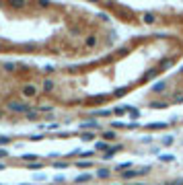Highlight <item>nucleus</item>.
Here are the masks:
<instances>
[{"mask_svg": "<svg viewBox=\"0 0 183 185\" xmlns=\"http://www.w3.org/2000/svg\"><path fill=\"white\" fill-rule=\"evenodd\" d=\"M8 142H10L8 136H0V146H2V144H8Z\"/></svg>", "mask_w": 183, "mask_h": 185, "instance_id": "nucleus-16", "label": "nucleus"}, {"mask_svg": "<svg viewBox=\"0 0 183 185\" xmlns=\"http://www.w3.org/2000/svg\"><path fill=\"white\" fill-rule=\"evenodd\" d=\"M12 6H17V8H21V6H23V0H14V2H12Z\"/></svg>", "mask_w": 183, "mask_h": 185, "instance_id": "nucleus-19", "label": "nucleus"}, {"mask_svg": "<svg viewBox=\"0 0 183 185\" xmlns=\"http://www.w3.org/2000/svg\"><path fill=\"white\" fill-rule=\"evenodd\" d=\"M43 91H46V92L54 91V80H49V78H47V80H43Z\"/></svg>", "mask_w": 183, "mask_h": 185, "instance_id": "nucleus-7", "label": "nucleus"}, {"mask_svg": "<svg viewBox=\"0 0 183 185\" xmlns=\"http://www.w3.org/2000/svg\"><path fill=\"white\" fill-rule=\"evenodd\" d=\"M136 185H146V183H136Z\"/></svg>", "mask_w": 183, "mask_h": 185, "instance_id": "nucleus-26", "label": "nucleus"}, {"mask_svg": "<svg viewBox=\"0 0 183 185\" xmlns=\"http://www.w3.org/2000/svg\"><path fill=\"white\" fill-rule=\"evenodd\" d=\"M171 142H173V138H171V136H167V138H163V144H171Z\"/></svg>", "mask_w": 183, "mask_h": 185, "instance_id": "nucleus-22", "label": "nucleus"}, {"mask_svg": "<svg viewBox=\"0 0 183 185\" xmlns=\"http://www.w3.org/2000/svg\"><path fill=\"white\" fill-rule=\"evenodd\" d=\"M144 21L146 23H154V14H144Z\"/></svg>", "mask_w": 183, "mask_h": 185, "instance_id": "nucleus-13", "label": "nucleus"}, {"mask_svg": "<svg viewBox=\"0 0 183 185\" xmlns=\"http://www.w3.org/2000/svg\"><path fill=\"white\" fill-rule=\"evenodd\" d=\"M54 167H56V169H64V167H68V165H66V163H56Z\"/></svg>", "mask_w": 183, "mask_h": 185, "instance_id": "nucleus-21", "label": "nucleus"}, {"mask_svg": "<svg viewBox=\"0 0 183 185\" xmlns=\"http://www.w3.org/2000/svg\"><path fill=\"white\" fill-rule=\"evenodd\" d=\"M148 128H150V130H161V128H167V124H165V121H158V124H150Z\"/></svg>", "mask_w": 183, "mask_h": 185, "instance_id": "nucleus-9", "label": "nucleus"}, {"mask_svg": "<svg viewBox=\"0 0 183 185\" xmlns=\"http://www.w3.org/2000/svg\"><path fill=\"white\" fill-rule=\"evenodd\" d=\"M2 169H4V165H2V163H0V171H2Z\"/></svg>", "mask_w": 183, "mask_h": 185, "instance_id": "nucleus-25", "label": "nucleus"}, {"mask_svg": "<svg viewBox=\"0 0 183 185\" xmlns=\"http://www.w3.org/2000/svg\"><path fill=\"white\" fill-rule=\"evenodd\" d=\"M6 154H8V152H6V150H0V158H4V156H6Z\"/></svg>", "mask_w": 183, "mask_h": 185, "instance_id": "nucleus-24", "label": "nucleus"}, {"mask_svg": "<svg viewBox=\"0 0 183 185\" xmlns=\"http://www.w3.org/2000/svg\"><path fill=\"white\" fill-rule=\"evenodd\" d=\"M41 167H43L41 163H31V165H29V169H31V171H39Z\"/></svg>", "mask_w": 183, "mask_h": 185, "instance_id": "nucleus-10", "label": "nucleus"}, {"mask_svg": "<svg viewBox=\"0 0 183 185\" xmlns=\"http://www.w3.org/2000/svg\"><path fill=\"white\" fill-rule=\"evenodd\" d=\"M167 185H183V181H179V179H177V181H171V183H167Z\"/></svg>", "mask_w": 183, "mask_h": 185, "instance_id": "nucleus-23", "label": "nucleus"}, {"mask_svg": "<svg viewBox=\"0 0 183 185\" xmlns=\"http://www.w3.org/2000/svg\"><path fill=\"white\" fill-rule=\"evenodd\" d=\"M23 95H25V97H35V95H37V89H35L33 85H27V87L23 89Z\"/></svg>", "mask_w": 183, "mask_h": 185, "instance_id": "nucleus-2", "label": "nucleus"}, {"mask_svg": "<svg viewBox=\"0 0 183 185\" xmlns=\"http://www.w3.org/2000/svg\"><path fill=\"white\" fill-rule=\"evenodd\" d=\"M76 167H80V169H87V167H91V163H82V160H80V163H76Z\"/></svg>", "mask_w": 183, "mask_h": 185, "instance_id": "nucleus-18", "label": "nucleus"}, {"mask_svg": "<svg viewBox=\"0 0 183 185\" xmlns=\"http://www.w3.org/2000/svg\"><path fill=\"white\" fill-rule=\"evenodd\" d=\"M130 167H132V163H122V165H117V167H115V171L124 173V171H130Z\"/></svg>", "mask_w": 183, "mask_h": 185, "instance_id": "nucleus-5", "label": "nucleus"}, {"mask_svg": "<svg viewBox=\"0 0 183 185\" xmlns=\"http://www.w3.org/2000/svg\"><path fill=\"white\" fill-rule=\"evenodd\" d=\"M8 109L10 111H17V113H29V105L27 103H8Z\"/></svg>", "mask_w": 183, "mask_h": 185, "instance_id": "nucleus-1", "label": "nucleus"}, {"mask_svg": "<svg viewBox=\"0 0 183 185\" xmlns=\"http://www.w3.org/2000/svg\"><path fill=\"white\" fill-rule=\"evenodd\" d=\"M95 148H97V150H107V152L111 150V146H107V142H97Z\"/></svg>", "mask_w": 183, "mask_h": 185, "instance_id": "nucleus-6", "label": "nucleus"}, {"mask_svg": "<svg viewBox=\"0 0 183 185\" xmlns=\"http://www.w3.org/2000/svg\"><path fill=\"white\" fill-rule=\"evenodd\" d=\"M109 175H111L109 169H99V171H97V177H99V179H107Z\"/></svg>", "mask_w": 183, "mask_h": 185, "instance_id": "nucleus-4", "label": "nucleus"}, {"mask_svg": "<svg viewBox=\"0 0 183 185\" xmlns=\"http://www.w3.org/2000/svg\"><path fill=\"white\" fill-rule=\"evenodd\" d=\"M4 70H8V72H12V70H14V64H10V62H6V64H4Z\"/></svg>", "mask_w": 183, "mask_h": 185, "instance_id": "nucleus-14", "label": "nucleus"}, {"mask_svg": "<svg viewBox=\"0 0 183 185\" xmlns=\"http://www.w3.org/2000/svg\"><path fill=\"white\" fill-rule=\"evenodd\" d=\"M93 175H89V173H82V175H78L76 177V183H87V181H91Z\"/></svg>", "mask_w": 183, "mask_h": 185, "instance_id": "nucleus-3", "label": "nucleus"}, {"mask_svg": "<svg viewBox=\"0 0 183 185\" xmlns=\"http://www.w3.org/2000/svg\"><path fill=\"white\" fill-rule=\"evenodd\" d=\"M27 115V119H35L37 117V111H29V113H25Z\"/></svg>", "mask_w": 183, "mask_h": 185, "instance_id": "nucleus-15", "label": "nucleus"}, {"mask_svg": "<svg viewBox=\"0 0 183 185\" xmlns=\"http://www.w3.org/2000/svg\"><path fill=\"white\" fill-rule=\"evenodd\" d=\"M23 158H25V160H35V156H33V154H23Z\"/></svg>", "mask_w": 183, "mask_h": 185, "instance_id": "nucleus-20", "label": "nucleus"}, {"mask_svg": "<svg viewBox=\"0 0 183 185\" xmlns=\"http://www.w3.org/2000/svg\"><path fill=\"white\" fill-rule=\"evenodd\" d=\"M95 41H97V39H95L93 35H91V37H87V46H89V47H91V46H95Z\"/></svg>", "mask_w": 183, "mask_h": 185, "instance_id": "nucleus-17", "label": "nucleus"}, {"mask_svg": "<svg viewBox=\"0 0 183 185\" xmlns=\"http://www.w3.org/2000/svg\"><path fill=\"white\" fill-rule=\"evenodd\" d=\"M115 136H117V134L111 132V130H109V132H103V140H107V142H109V140H115Z\"/></svg>", "mask_w": 183, "mask_h": 185, "instance_id": "nucleus-8", "label": "nucleus"}, {"mask_svg": "<svg viewBox=\"0 0 183 185\" xmlns=\"http://www.w3.org/2000/svg\"><path fill=\"white\" fill-rule=\"evenodd\" d=\"M82 140H87V142H89V140H95V134H93V132H87V134H82Z\"/></svg>", "mask_w": 183, "mask_h": 185, "instance_id": "nucleus-12", "label": "nucleus"}, {"mask_svg": "<svg viewBox=\"0 0 183 185\" xmlns=\"http://www.w3.org/2000/svg\"><path fill=\"white\" fill-rule=\"evenodd\" d=\"M156 185H163V183H156Z\"/></svg>", "mask_w": 183, "mask_h": 185, "instance_id": "nucleus-27", "label": "nucleus"}, {"mask_svg": "<svg viewBox=\"0 0 183 185\" xmlns=\"http://www.w3.org/2000/svg\"><path fill=\"white\" fill-rule=\"evenodd\" d=\"M82 128H99V124H97V121H85Z\"/></svg>", "mask_w": 183, "mask_h": 185, "instance_id": "nucleus-11", "label": "nucleus"}]
</instances>
